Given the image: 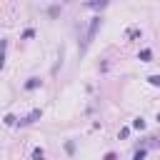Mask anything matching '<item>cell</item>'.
<instances>
[{"mask_svg": "<svg viewBox=\"0 0 160 160\" xmlns=\"http://www.w3.org/2000/svg\"><path fill=\"white\" fill-rule=\"evenodd\" d=\"M98 28H100V18H95L92 22H90V28H88V38H85V42H82V50L88 48V42L95 38V32H98Z\"/></svg>", "mask_w": 160, "mask_h": 160, "instance_id": "1", "label": "cell"}, {"mask_svg": "<svg viewBox=\"0 0 160 160\" xmlns=\"http://www.w3.org/2000/svg\"><path fill=\"white\" fill-rule=\"evenodd\" d=\"M5 48H8V40H0V68L5 65Z\"/></svg>", "mask_w": 160, "mask_h": 160, "instance_id": "2", "label": "cell"}, {"mask_svg": "<svg viewBox=\"0 0 160 160\" xmlns=\"http://www.w3.org/2000/svg\"><path fill=\"white\" fill-rule=\"evenodd\" d=\"M105 160H115V152H108V155H105Z\"/></svg>", "mask_w": 160, "mask_h": 160, "instance_id": "10", "label": "cell"}, {"mask_svg": "<svg viewBox=\"0 0 160 160\" xmlns=\"http://www.w3.org/2000/svg\"><path fill=\"white\" fill-rule=\"evenodd\" d=\"M138 58H140V60H145V62H148V60H150V58H152V50H148V48H145V50H140V55H138Z\"/></svg>", "mask_w": 160, "mask_h": 160, "instance_id": "3", "label": "cell"}, {"mask_svg": "<svg viewBox=\"0 0 160 160\" xmlns=\"http://www.w3.org/2000/svg\"><path fill=\"white\" fill-rule=\"evenodd\" d=\"M40 85V80L38 78H30V82H28V90H32V88H38Z\"/></svg>", "mask_w": 160, "mask_h": 160, "instance_id": "5", "label": "cell"}, {"mask_svg": "<svg viewBox=\"0 0 160 160\" xmlns=\"http://www.w3.org/2000/svg\"><path fill=\"white\" fill-rule=\"evenodd\" d=\"M32 160H42V150H40V148L32 150Z\"/></svg>", "mask_w": 160, "mask_h": 160, "instance_id": "6", "label": "cell"}, {"mask_svg": "<svg viewBox=\"0 0 160 160\" xmlns=\"http://www.w3.org/2000/svg\"><path fill=\"white\" fill-rule=\"evenodd\" d=\"M132 128H138V130H142V128H145V120H142V118H138V120H132Z\"/></svg>", "mask_w": 160, "mask_h": 160, "instance_id": "4", "label": "cell"}, {"mask_svg": "<svg viewBox=\"0 0 160 160\" xmlns=\"http://www.w3.org/2000/svg\"><path fill=\"white\" fill-rule=\"evenodd\" d=\"M158 120H160V115H158Z\"/></svg>", "mask_w": 160, "mask_h": 160, "instance_id": "11", "label": "cell"}, {"mask_svg": "<svg viewBox=\"0 0 160 160\" xmlns=\"http://www.w3.org/2000/svg\"><path fill=\"white\" fill-rule=\"evenodd\" d=\"M138 35H140L138 28H130V30H128V38H138Z\"/></svg>", "mask_w": 160, "mask_h": 160, "instance_id": "7", "label": "cell"}, {"mask_svg": "<svg viewBox=\"0 0 160 160\" xmlns=\"http://www.w3.org/2000/svg\"><path fill=\"white\" fill-rule=\"evenodd\" d=\"M150 82L152 85H160V75H150Z\"/></svg>", "mask_w": 160, "mask_h": 160, "instance_id": "8", "label": "cell"}, {"mask_svg": "<svg viewBox=\"0 0 160 160\" xmlns=\"http://www.w3.org/2000/svg\"><path fill=\"white\" fill-rule=\"evenodd\" d=\"M142 158H145V150H138L135 152V160H142Z\"/></svg>", "mask_w": 160, "mask_h": 160, "instance_id": "9", "label": "cell"}]
</instances>
